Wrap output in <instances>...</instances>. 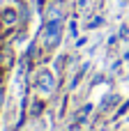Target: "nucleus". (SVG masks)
I'll return each instance as SVG.
<instances>
[{"label": "nucleus", "mask_w": 129, "mask_h": 131, "mask_svg": "<svg viewBox=\"0 0 129 131\" xmlns=\"http://www.w3.org/2000/svg\"><path fill=\"white\" fill-rule=\"evenodd\" d=\"M60 37H62V23H60V18H51L44 28V46L48 51H53L60 44Z\"/></svg>", "instance_id": "nucleus-1"}, {"label": "nucleus", "mask_w": 129, "mask_h": 131, "mask_svg": "<svg viewBox=\"0 0 129 131\" xmlns=\"http://www.w3.org/2000/svg\"><path fill=\"white\" fill-rule=\"evenodd\" d=\"M35 85H37V90H39V92H44V94H51V92H53V88H55V76H53V71H48V69H42V71H37Z\"/></svg>", "instance_id": "nucleus-2"}, {"label": "nucleus", "mask_w": 129, "mask_h": 131, "mask_svg": "<svg viewBox=\"0 0 129 131\" xmlns=\"http://www.w3.org/2000/svg\"><path fill=\"white\" fill-rule=\"evenodd\" d=\"M39 113H42V104L35 101V104H32V115H39Z\"/></svg>", "instance_id": "nucleus-4"}, {"label": "nucleus", "mask_w": 129, "mask_h": 131, "mask_svg": "<svg viewBox=\"0 0 129 131\" xmlns=\"http://www.w3.org/2000/svg\"><path fill=\"white\" fill-rule=\"evenodd\" d=\"M2 21H5L7 25H12V23L16 21V12H14V9H5V12H2Z\"/></svg>", "instance_id": "nucleus-3"}]
</instances>
